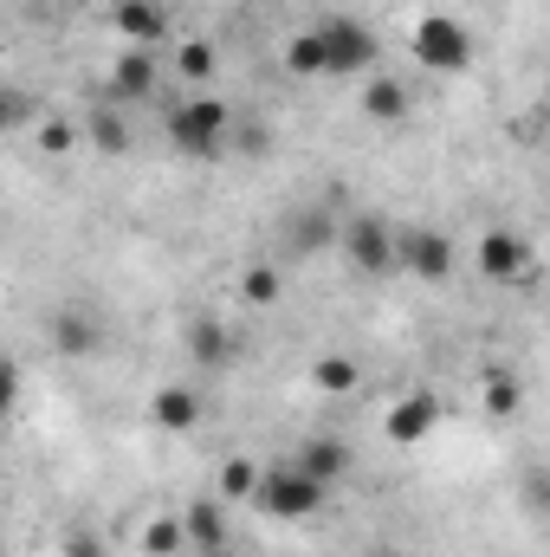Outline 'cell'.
I'll return each mask as SVG.
<instances>
[{
	"label": "cell",
	"instance_id": "603a6c76",
	"mask_svg": "<svg viewBox=\"0 0 550 557\" xmlns=\"http://www.w3.org/2000/svg\"><path fill=\"white\" fill-rule=\"evenodd\" d=\"M291 240H298V247H324V240H330V221H324V214H311V221H298V234H291Z\"/></svg>",
	"mask_w": 550,
	"mask_h": 557
},
{
	"label": "cell",
	"instance_id": "484cf974",
	"mask_svg": "<svg viewBox=\"0 0 550 557\" xmlns=\"http://www.w3.org/2000/svg\"><path fill=\"white\" fill-rule=\"evenodd\" d=\"M370 557H396V552H370Z\"/></svg>",
	"mask_w": 550,
	"mask_h": 557
},
{
	"label": "cell",
	"instance_id": "9a60e30c",
	"mask_svg": "<svg viewBox=\"0 0 550 557\" xmlns=\"http://www.w3.org/2000/svg\"><path fill=\"white\" fill-rule=\"evenodd\" d=\"M117 91L124 98H149L155 91V46H130L117 59Z\"/></svg>",
	"mask_w": 550,
	"mask_h": 557
},
{
	"label": "cell",
	"instance_id": "8992f818",
	"mask_svg": "<svg viewBox=\"0 0 550 557\" xmlns=\"http://www.w3.org/2000/svg\"><path fill=\"white\" fill-rule=\"evenodd\" d=\"M402 267L414 278H427V285H440L453 273V240L440 227H402Z\"/></svg>",
	"mask_w": 550,
	"mask_h": 557
},
{
	"label": "cell",
	"instance_id": "d6986e66",
	"mask_svg": "<svg viewBox=\"0 0 550 557\" xmlns=\"http://www.w3.org/2000/svg\"><path fill=\"white\" fill-rule=\"evenodd\" d=\"M188 350H195L208 370H221V363H227V337H221V324H201V331L188 337Z\"/></svg>",
	"mask_w": 550,
	"mask_h": 557
},
{
	"label": "cell",
	"instance_id": "30bf717a",
	"mask_svg": "<svg viewBox=\"0 0 550 557\" xmlns=\"http://www.w3.org/2000/svg\"><path fill=\"white\" fill-rule=\"evenodd\" d=\"M111 26H117L124 39H137V46H155V39L168 33V13H162V0H117Z\"/></svg>",
	"mask_w": 550,
	"mask_h": 557
},
{
	"label": "cell",
	"instance_id": "5b68a950",
	"mask_svg": "<svg viewBox=\"0 0 550 557\" xmlns=\"http://www.w3.org/2000/svg\"><path fill=\"white\" fill-rule=\"evenodd\" d=\"M324 26V52H330V78H350V72H363L370 78V65H376V33L363 26V20H317Z\"/></svg>",
	"mask_w": 550,
	"mask_h": 557
},
{
	"label": "cell",
	"instance_id": "2e32d148",
	"mask_svg": "<svg viewBox=\"0 0 550 557\" xmlns=\"http://www.w3.org/2000/svg\"><path fill=\"white\" fill-rule=\"evenodd\" d=\"M311 383H317L324 396H350V389L363 383V370H357L350 357H317V363H311Z\"/></svg>",
	"mask_w": 550,
	"mask_h": 557
},
{
	"label": "cell",
	"instance_id": "5bb4252c",
	"mask_svg": "<svg viewBox=\"0 0 550 557\" xmlns=\"http://www.w3.org/2000/svg\"><path fill=\"white\" fill-rule=\"evenodd\" d=\"M182 525H188V545H195L201 557H208V552H227V512H221V506H208V499H195Z\"/></svg>",
	"mask_w": 550,
	"mask_h": 557
},
{
	"label": "cell",
	"instance_id": "8fae6325",
	"mask_svg": "<svg viewBox=\"0 0 550 557\" xmlns=\"http://www.w3.org/2000/svg\"><path fill=\"white\" fill-rule=\"evenodd\" d=\"M298 467H304L317 486H337V480L350 473V447H343V441H324V434H311V441L298 447Z\"/></svg>",
	"mask_w": 550,
	"mask_h": 557
},
{
	"label": "cell",
	"instance_id": "52a82bcc",
	"mask_svg": "<svg viewBox=\"0 0 550 557\" xmlns=\"http://www.w3.org/2000/svg\"><path fill=\"white\" fill-rule=\"evenodd\" d=\"M532 267V247L512 234V227H492L486 240H479V278H492V285H518Z\"/></svg>",
	"mask_w": 550,
	"mask_h": 557
},
{
	"label": "cell",
	"instance_id": "ac0fdd59",
	"mask_svg": "<svg viewBox=\"0 0 550 557\" xmlns=\"http://www.w3.org/2000/svg\"><path fill=\"white\" fill-rule=\"evenodd\" d=\"M221 493H227V499H253V493H260V467H253V460H227V467H221Z\"/></svg>",
	"mask_w": 550,
	"mask_h": 557
},
{
	"label": "cell",
	"instance_id": "cb8c5ba5",
	"mask_svg": "<svg viewBox=\"0 0 550 557\" xmlns=\"http://www.w3.org/2000/svg\"><path fill=\"white\" fill-rule=\"evenodd\" d=\"M273 292H278V278H273V273H247V298H260V305H266Z\"/></svg>",
	"mask_w": 550,
	"mask_h": 557
},
{
	"label": "cell",
	"instance_id": "e0dca14e",
	"mask_svg": "<svg viewBox=\"0 0 550 557\" xmlns=\"http://www.w3.org/2000/svg\"><path fill=\"white\" fill-rule=\"evenodd\" d=\"M52 337H59V350H72V357H85V350L98 344V337H91V324H85L78 311H59V318H52Z\"/></svg>",
	"mask_w": 550,
	"mask_h": 557
},
{
	"label": "cell",
	"instance_id": "4fadbf2b",
	"mask_svg": "<svg viewBox=\"0 0 550 557\" xmlns=\"http://www.w3.org/2000/svg\"><path fill=\"white\" fill-rule=\"evenodd\" d=\"M285 72L291 78H330V52H324V26H304L285 46Z\"/></svg>",
	"mask_w": 550,
	"mask_h": 557
},
{
	"label": "cell",
	"instance_id": "7a4b0ae2",
	"mask_svg": "<svg viewBox=\"0 0 550 557\" xmlns=\"http://www.w3.org/2000/svg\"><path fill=\"white\" fill-rule=\"evenodd\" d=\"M227 124H234V111H227L221 98H188V104H175V111H168V143H175L182 156L208 162V156H221Z\"/></svg>",
	"mask_w": 550,
	"mask_h": 557
},
{
	"label": "cell",
	"instance_id": "9c48e42d",
	"mask_svg": "<svg viewBox=\"0 0 550 557\" xmlns=\"http://www.w3.org/2000/svg\"><path fill=\"white\" fill-rule=\"evenodd\" d=\"M363 117H370V124H383V131H396V124L409 117V91H402L396 78L370 72V78H363Z\"/></svg>",
	"mask_w": 550,
	"mask_h": 557
},
{
	"label": "cell",
	"instance_id": "3957f363",
	"mask_svg": "<svg viewBox=\"0 0 550 557\" xmlns=\"http://www.w3.org/2000/svg\"><path fill=\"white\" fill-rule=\"evenodd\" d=\"M324 493H330V486H317V480L291 460V467H266V473H260V493H253V499H260V512H273V519L291 525V519H311V512L324 506Z\"/></svg>",
	"mask_w": 550,
	"mask_h": 557
},
{
	"label": "cell",
	"instance_id": "ba28073f",
	"mask_svg": "<svg viewBox=\"0 0 550 557\" xmlns=\"http://www.w3.org/2000/svg\"><path fill=\"white\" fill-rule=\"evenodd\" d=\"M208 416V403H201V389H188V383H168V389H155V403H149V421L162 428V434H188V428H201Z\"/></svg>",
	"mask_w": 550,
	"mask_h": 557
},
{
	"label": "cell",
	"instance_id": "277c9868",
	"mask_svg": "<svg viewBox=\"0 0 550 557\" xmlns=\"http://www.w3.org/2000/svg\"><path fill=\"white\" fill-rule=\"evenodd\" d=\"M343 247H350V260H357L363 278H383V273L402 267V234H396L389 221H376V214L350 221V227H343Z\"/></svg>",
	"mask_w": 550,
	"mask_h": 557
},
{
	"label": "cell",
	"instance_id": "6da1fadb",
	"mask_svg": "<svg viewBox=\"0 0 550 557\" xmlns=\"http://www.w3.org/2000/svg\"><path fill=\"white\" fill-rule=\"evenodd\" d=\"M409 52L421 72H440V78H453V72H466L473 65V33L453 20V13H421L409 33Z\"/></svg>",
	"mask_w": 550,
	"mask_h": 557
},
{
	"label": "cell",
	"instance_id": "ffe728a7",
	"mask_svg": "<svg viewBox=\"0 0 550 557\" xmlns=\"http://www.w3.org/2000/svg\"><path fill=\"white\" fill-rule=\"evenodd\" d=\"M182 539H188V525H182V519H155V525L142 532V545H149V552H155V557L182 552Z\"/></svg>",
	"mask_w": 550,
	"mask_h": 557
},
{
	"label": "cell",
	"instance_id": "d4e9b609",
	"mask_svg": "<svg viewBox=\"0 0 550 557\" xmlns=\"http://www.w3.org/2000/svg\"><path fill=\"white\" fill-rule=\"evenodd\" d=\"M208 557H234V552H208Z\"/></svg>",
	"mask_w": 550,
	"mask_h": 557
},
{
	"label": "cell",
	"instance_id": "7c38bea8",
	"mask_svg": "<svg viewBox=\"0 0 550 557\" xmlns=\"http://www.w3.org/2000/svg\"><path fill=\"white\" fill-rule=\"evenodd\" d=\"M434 421H440V403H434V396H409V403L389 409V441H402V447H409V441H427Z\"/></svg>",
	"mask_w": 550,
	"mask_h": 557
},
{
	"label": "cell",
	"instance_id": "7402d4cb",
	"mask_svg": "<svg viewBox=\"0 0 550 557\" xmlns=\"http://www.w3.org/2000/svg\"><path fill=\"white\" fill-rule=\"evenodd\" d=\"M208 72H214V46L188 39V46H182V78H208Z\"/></svg>",
	"mask_w": 550,
	"mask_h": 557
},
{
	"label": "cell",
	"instance_id": "44dd1931",
	"mask_svg": "<svg viewBox=\"0 0 550 557\" xmlns=\"http://www.w3.org/2000/svg\"><path fill=\"white\" fill-rule=\"evenodd\" d=\"M486 403H492V416H512V409H518V383L492 370V376H486Z\"/></svg>",
	"mask_w": 550,
	"mask_h": 557
}]
</instances>
